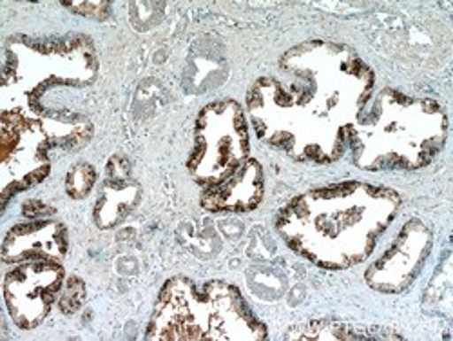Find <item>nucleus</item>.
<instances>
[{
	"label": "nucleus",
	"mask_w": 453,
	"mask_h": 341,
	"mask_svg": "<svg viewBox=\"0 0 453 341\" xmlns=\"http://www.w3.org/2000/svg\"><path fill=\"white\" fill-rule=\"evenodd\" d=\"M67 240L58 223H33L13 227L3 245L4 261L57 260L65 252Z\"/></svg>",
	"instance_id": "5"
},
{
	"label": "nucleus",
	"mask_w": 453,
	"mask_h": 341,
	"mask_svg": "<svg viewBox=\"0 0 453 341\" xmlns=\"http://www.w3.org/2000/svg\"><path fill=\"white\" fill-rule=\"evenodd\" d=\"M84 298H86L84 283L79 278H71L62 292V298H60V311L64 314L77 313L84 303Z\"/></svg>",
	"instance_id": "7"
},
{
	"label": "nucleus",
	"mask_w": 453,
	"mask_h": 341,
	"mask_svg": "<svg viewBox=\"0 0 453 341\" xmlns=\"http://www.w3.org/2000/svg\"><path fill=\"white\" fill-rule=\"evenodd\" d=\"M397 195L361 183H342L296 198L281 211L280 227L314 223L285 235L292 249L323 267L345 269L365 260L394 220Z\"/></svg>",
	"instance_id": "1"
},
{
	"label": "nucleus",
	"mask_w": 453,
	"mask_h": 341,
	"mask_svg": "<svg viewBox=\"0 0 453 341\" xmlns=\"http://www.w3.org/2000/svg\"><path fill=\"white\" fill-rule=\"evenodd\" d=\"M263 197V171L256 160L245 162L233 176L219 185L209 187L202 205L212 213H247Z\"/></svg>",
	"instance_id": "4"
},
{
	"label": "nucleus",
	"mask_w": 453,
	"mask_h": 341,
	"mask_svg": "<svg viewBox=\"0 0 453 341\" xmlns=\"http://www.w3.org/2000/svg\"><path fill=\"white\" fill-rule=\"evenodd\" d=\"M249 155V131L242 107L225 100L202 109L196 145L187 167L202 185L214 187L233 176Z\"/></svg>",
	"instance_id": "2"
},
{
	"label": "nucleus",
	"mask_w": 453,
	"mask_h": 341,
	"mask_svg": "<svg viewBox=\"0 0 453 341\" xmlns=\"http://www.w3.org/2000/svg\"><path fill=\"white\" fill-rule=\"evenodd\" d=\"M62 280L64 269L51 261L13 269L4 280V296L13 322L20 329L39 325L50 313Z\"/></svg>",
	"instance_id": "3"
},
{
	"label": "nucleus",
	"mask_w": 453,
	"mask_h": 341,
	"mask_svg": "<svg viewBox=\"0 0 453 341\" xmlns=\"http://www.w3.org/2000/svg\"><path fill=\"white\" fill-rule=\"evenodd\" d=\"M95 182V171L89 166L74 167L67 178V193L73 198H84Z\"/></svg>",
	"instance_id": "6"
}]
</instances>
